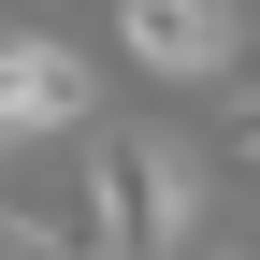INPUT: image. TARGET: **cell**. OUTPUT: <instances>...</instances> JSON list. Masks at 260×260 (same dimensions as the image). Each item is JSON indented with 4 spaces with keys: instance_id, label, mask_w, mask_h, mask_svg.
<instances>
[{
    "instance_id": "obj_1",
    "label": "cell",
    "mask_w": 260,
    "mask_h": 260,
    "mask_svg": "<svg viewBox=\"0 0 260 260\" xmlns=\"http://www.w3.org/2000/svg\"><path fill=\"white\" fill-rule=\"evenodd\" d=\"M87 203H102L116 260H174L188 246V159L145 145V130H102V145H87Z\"/></svg>"
},
{
    "instance_id": "obj_2",
    "label": "cell",
    "mask_w": 260,
    "mask_h": 260,
    "mask_svg": "<svg viewBox=\"0 0 260 260\" xmlns=\"http://www.w3.org/2000/svg\"><path fill=\"white\" fill-rule=\"evenodd\" d=\"M116 44L145 58L159 87H217V73H246V15H232V0H116Z\"/></svg>"
},
{
    "instance_id": "obj_3",
    "label": "cell",
    "mask_w": 260,
    "mask_h": 260,
    "mask_svg": "<svg viewBox=\"0 0 260 260\" xmlns=\"http://www.w3.org/2000/svg\"><path fill=\"white\" fill-rule=\"evenodd\" d=\"M44 130H87V58L44 29H0V145H44Z\"/></svg>"
},
{
    "instance_id": "obj_4",
    "label": "cell",
    "mask_w": 260,
    "mask_h": 260,
    "mask_svg": "<svg viewBox=\"0 0 260 260\" xmlns=\"http://www.w3.org/2000/svg\"><path fill=\"white\" fill-rule=\"evenodd\" d=\"M58 246H73V232H44V217H15V203H0V260H58Z\"/></svg>"
},
{
    "instance_id": "obj_5",
    "label": "cell",
    "mask_w": 260,
    "mask_h": 260,
    "mask_svg": "<svg viewBox=\"0 0 260 260\" xmlns=\"http://www.w3.org/2000/svg\"><path fill=\"white\" fill-rule=\"evenodd\" d=\"M232 145H246V159H260V87H246V102H232Z\"/></svg>"
},
{
    "instance_id": "obj_6",
    "label": "cell",
    "mask_w": 260,
    "mask_h": 260,
    "mask_svg": "<svg viewBox=\"0 0 260 260\" xmlns=\"http://www.w3.org/2000/svg\"><path fill=\"white\" fill-rule=\"evenodd\" d=\"M58 260H116V246H102V232H87V246H58Z\"/></svg>"
},
{
    "instance_id": "obj_7",
    "label": "cell",
    "mask_w": 260,
    "mask_h": 260,
    "mask_svg": "<svg viewBox=\"0 0 260 260\" xmlns=\"http://www.w3.org/2000/svg\"><path fill=\"white\" fill-rule=\"evenodd\" d=\"M217 260H260V246H217Z\"/></svg>"
}]
</instances>
